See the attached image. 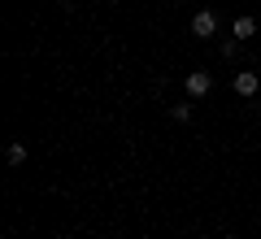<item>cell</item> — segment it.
Listing matches in <instances>:
<instances>
[{"mask_svg":"<svg viewBox=\"0 0 261 239\" xmlns=\"http://www.w3.org/2000/svg\"><path fill=\"white\" fill-rule=\"evenodd\" d=\"M183 92L192 96V100H205L209 92H214V78H209V70H192L183 78Z\"/></svg>","mask_w":261,"mask_h":239,"instance_id":"6da1fadb","label":"cell"},{"mask_svg":"<svg viewBox=\"0 0 261 239\" xmlns=\"http://www.w3.org/2000/svg\"><path fill=\"white\" fill-rule=\"evenodd\" d=\"M192 35L214 39V35H218V13H214V9H200V13L192 18Z\"/></svg>","mask_w":261,"mask_h":239,"instance_id":"7a4b0ae2","label":"cell"},{"mask_svg":"<svg viewBox=\"0 0 261 239\" xmlns=\"http://www.w3.org/2000/svg\"><path fill=\"white\" fill-rule=\"evenodd\" d=\"M257 92H261V78H257L252 70H240V74H235V96H244V100H252Z\"/></svg>","mask_w":261,"mask_h":239,"instance_id":"3957f363","label":"cell"},{"mask_svg":"<svg viewBox=\"0 0 261 239\" xmlns=\"http://www.w3.org/2000/svg\"><path fill=\"white\" fill-rule=\"evenodd\" d=\"M252 31H257V18H248V13H244V18H235V39H240V44L252 35Z\"/></svg>","mask_w":261,"mask_h":239,"instance_id":"277c9868","label":"cell"},{"mask_svg":"<svg viewBox=\"0 0 261 239\" xmlns=\"http://www.w3.org/2000/svg\"><path fill=\"white\" fill-rule=\"evenodd\" d=\"M5 156H9V166H22V161H27V144H22V139H13Z\"/></svg>","mask_w":261,"mask_h":239,"instance_id":"5b68a950","label":"cell"},{"mask_svg":"<svg viewBox=\"0 0 261 239\" xmlns=\"http://www.w3.org/2000/svg\"><path fill=\"white\" fill-rule=\"evenodd\" d=\"M170 118H174V122H187V118H192V104H170Z\"/></svg>","mask_w":261,"mask_h":239,"instance_id":"8992f818","label":"cell"},{"mask_svg":"<svg viewBox=\"0 0 261 239\" xmlns=\"http://www.w3.org/2000/svg\"><path fill=\"white\" fill-rule=\"evenodd\" d=\"M257 118H261V109H257Z\"/></svg>","mask_w":261,"mask_h":239,"instance_id":"52a82bcc","label":"cell"}]
</instances>
